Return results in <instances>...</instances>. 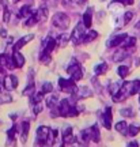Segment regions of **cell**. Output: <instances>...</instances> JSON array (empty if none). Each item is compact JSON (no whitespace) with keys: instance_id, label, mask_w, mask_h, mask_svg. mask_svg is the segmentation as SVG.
Returning <instances> with one entry per match:
<instances>
[{"instance_id":"obj_1","label":"cell","mask_w":140,"mask_h":147,"mask_svg":"<svg viewBox=\"0 0 140 147\" xmlns=\"http://www.w3.org/2000/svg\"><path fill=\"white\" fill-rule=\"evenodd\" d=\"M131 87H132V82H122V86L120 87L118 91L114 95H112L114 102H121V101L127 100L131 95Z\"/></svg>"},{"instance_id":"obj_2","label":"cell","mask_w":140,"mask_h":147,"mask_svg":"<svg viewBox=\"0 0 140 147\" xmlns=\"http://www.w3.org/2000/svg\"><path fill=\"white\" fill-rule=\"evenodd\" d=\"M52 23L53 26L56 29H59V30H65L69 26V16L67 14H64V12H57L53 16Z\"/></svg>"},{"instance_id":"obj_3","label":"cell","mask_w":140,"mask_h":147,"mask_svg":"<svg viewBox=\"0 0 140 147\" xmlns=\"http://www.w3.org/2000/svg\"><path fill=\"white\" fill-rule=\"evenodd\" d=\"M67 72L69 74L71 79H72V80H75V82H76V80H80V79H82V76H83V71H82L80 65H79L75 60H73L72 63L68 65Z\"/></svg>"},{"instance_id":"obj_4","label":"cell","mask_w":140,"mask_h":147,"mask_svg":"<svg viewBox=\"0 0 140 147\" xmlns=\"http://www.w3.org/2000/svg\"><path fill=\"white\" fill-rule=\"evenodd\" d=\"M84 25L83 23H78L76 25V27L73 29V32L72 34H71V40H72V42L76 45V44H80L82 42V40H83V37H84Z\"/></svg>"},{"instance_id":"obj_5","label":"cell","mask_w":140,"mask_h":147,"mask_svg":"<svg viewBox=\"0 0 140 147\" xmlns=\"http://www.w3.org/2000/svg\"><path fill=\"white\" fill-rule=\"evenodd\" d=\"M59 86H60V89L64 91V93H68V94H72L73 91L76 90V84H75V80L72 79H63L60 78L59 79Z\"/></svg>"},{"instance_id":"obj_6","label":"cell","mask_w":140,"mask_h":147,"mask_svg":"<svg viewBox=\"0 0 140 147\" xmlns=\"http://www.w3.org/2000/svg\"><path fill=\"white\" fill-rule=\"evenodd\" d=\"M49 134H50V128L45 125H41L37 129V142L38 144H45L49 139Z\"/></svg>"},{"instance_id":"obj_7","label":"cell","mask_w":140,"mask_h":147,"mask_svg":"<svg viewBox=\"0 0 140 147\" xmlns=\"http://www.w3.org/2000/svg\"><path fill=\"white\" fill-rule=\"evenodd\" d=\"M93 93L88 90V87L86 86H82V87H76V90L72 93V97L75 100H82V98H87V97H91Z\"/></svg>"},{"instance_id":"obj_8","label":"cell","mask_w":140,"mask_h":147,"mask_svg":"<svg viewBox=\"0 0 140 147\" xmlns=\"http://www.w3.org/2000/svg\"><path fill=\"white\" fill-rule=\"evenodd\" d=\"M71 101L69 100H61L60 102H59V113H60V116L61 117H68V115H69V110H71Z\"/></svg>"},{"instance_id":"obj_9","label":"cell","mask_w":140,"mask_h":147,"mask_svg":"<svg viewBox=\"0 0 140 147\" xmlns=\"http://www.w3.org/2000/svg\"><path fill=\"white\" fill-rule=\"evenodd\" d=\"M3 83H4L5 90L16 89V87H18V78H16L15 75H8V76H5V79L3 80Z\"/></svg>"},{"instance_id":"obj_10","label":"cell","mask_w":140,"mask_h":147,"mask_svg":"<svg viewBox=\"0 0 140 147\" xmlns=\"http://www.w3.org/2000/svg\"><path fill=\"white\" fill-rule=\"evenodd\" d=\"M112 120H113V115H112V109L110 108H106L102 115V124L106 129H110L112 128Z\"/></svg>"},{"instance_id":"obj_11","label":"cell","mask_w":140,"mask_h":147,"mask_svg":"<svg viewBox=\"0 0 140 147\" xmlns=\"http://www.w3.org/2000/svg\"><path fill=\"white\" fill-rule=\"evenodd\" d=\"M33 38H34V36H33V34H27V36L22 37L21 40H18V41L15 42V45H14V48H12V51H14V52H15V51H21L22 48L25 47L26 44H29Z\"/></svg>"},{"instance_id":"obj_12","label":"cell","mask_w":140,"mask_h":147,"mask_svg":"<svg viewBox=\"0 0 140 147\" xmlns=\"http://www.w3.org/2000/svg\"><path fill=\"white\" fill-rule=\"evenodd\" d=\"M127 34H118V36H116V37H113L110 41H108V47L109 48H116V47H120L122 42L125 41V38H127Z\"/></svg>"},{"instance_id":"obj_13","label":"cell","mask_w":140,"mask_h":147,"mask_svg":"<svg viewBox=\"0 0 140 147\" xmlns=\"http://www.w3.org/2000/svg\"><path fill=\"white\" fill-rule=\"evenodd\" d=\"M75 140H76V138L73 136L72 128H71V127H67V128L64 129V132H63V142L67 143V144H71V143H73Z\"/></svg>"},{"instance_id":"obj_14","label":"cell","mask_w":140,"mask_h":147,"mask_svg":"<svg viewBox=\"0 0 140 147\" xmlns=\"http://www.w3.org/2000/svg\"><path fill=\"white\" fill-rule=\"evenodd\" d=\"M12 60H14V63H15L16 68H21L23 67V64H25V57H23V55H22L19 51H15V52L12 53Z\"/></svg>"},{"instance_id":"obj_15","label":"cell","mask_w":140,"mask_h":147,"mask_svg":"<svg viewBox=\"0 0 140 147\" xmlns=\"http://www.w3.org/2000/svg\"><path fill=\"white\" fill-rule=\"evenodd\" d=\"M29 131H30V124L27 121H23L21 127V140L22 143L27 142V136H29Z\"/></svg>"},{"instance_id":"obj_16","label":"cell","mask_w":140,"mask_h":147,"mask_svg":"<svg viewBox=\"0 0 140 147\" xmlns=\"http://www.w3.org/2000/svg\"><path fill=\"white\" fill-rule=\"evenodd\" d=\"M69 38H71V36L69 34H67V33H63V34H60V36L56 38V42H57V47H65L68 44V41H69Z\"/></svg>"},{"instance_id":"obj_17","label":"cell","mask_w":140,"mask_h":147,"mask_svg":"<svg viewBox=\"0 0 140 147\" xmlns=\"http://www.w3.org/2000/svg\"><path fill=\"white\" fill-rule=\"evenodd\" d=\"M40 22V18H38V15H37V11L36 12H33L29 18H27L26 21H25V26L26 27H33L34 25H37Z\"/></svg>"},{"instance_id":"obj_18","label":"cell","mask_w":140,"mask_h":147,"mask_svg":"<svg viewBox=\"0 0 140 147\" xmlns=\"http://www.w3.org/2000/svg\"><path fill=\"white\" fill-rule=\"evenodd\" d=\"M57 47V42L55 38H48L46 44H45V47H44V52L46 53H52L55 51V48Z\"/></svg>"},{"instance_id":"obj_19","label":"cell","mask_w":140,"mask_h":147,"mask_svg":"<svg viewBox=\"0 0 140 147\" xmlns=\"http://www.w3.org/2000/svg\"><path fill=\"white\" fill-rule=\"evenodd\" d=\"M83 25L86 29H90L91 25H93V14H91V10H87L83 15Z\"/></svg>"},{"instance_id":"obj_20","label":"cell","mask_w":140,"mask_h":147,"mask_svg":"<svg viewBox=\"0 0 140 147\" xmlns=\"http://www.w3.org/2000/svg\"><path fill=\"white\" fill-rule=\"evenodd\" d=\"M90 131V138L94 143H98L99 142V128L98 125H93L91 128H88Z\"/></svg>"},{"instance_id":"obj_21","label":"cell","mask_w":140,"mask_h":147,"mask_svg":"<svg viewBox=\"0 0 140 147\" xmlns=\"http://www.w3.org/2000/svg\"><path fill=\"white\" fill-rule=\"evenodd\" d=\"M128 124L125 123V121H118L117 124H116V131L117 132H120L121 135H128Z\"/></svg>"},{"instance_id":"obj_22","label":"cell","mask_w":140,"mask_h":147,"mask_svg":"<svg viewBox=\"0 0 140 147\" xmlns=\"http://www.w3.org/2000/svg\"><path fill=\"white\" fill-rule=\"evenodd\" d=\"M127 55H128L127 49H125V48H121V49H118V51L113 55V61H121V60H124V59L127 57Z\"/></svg>"},{"instance_id":"obj_23","label":"cell","mask_w":140,"mask_h":147,"mask_svg":"<svg viewBox=\"0 0 140 147\" xmlns=\"http://www.w3.org/2000/svg\"><path fill=\"white\" fill-rule=\"evenodd\" d=\"M31 14H33V11H31V5L26 4V5H23L21 10H19L18 16H19V18H29Z\"/></svg>"},{"instance_id":"obj_24","label":"cell","mask_w":140,"mask_h":147,"mask_svg":"<svg viewBox=\"0 0 140 147\" xmlns=\"http://www.w3.org/2000/svg\"><path fill=\"white\" fill-rule=\"evenodd\" d=\"M57 101H59V97H57V94H52V95H49L46 98V106L49 108V109H55L57 105Z\"/></svg>"},{"instance_id":"obj_25","label":"cell","mask_w":140,"mask_h":147,"mask_svg":"<svg viewBox=\"0 0 140 147\" xmlns=\"http://www.w3.org/2000/svg\"><path fill=\"white\" fill-rule=\"evenodd\" d=\"M97 37H98V33L95 32V30H90L88 33L84 34L82 42H91V41H94V40H97Z\"/></svg>"},{"instance_id":"obj_26","label":"cell","mask_w":140,"mask_h":147,"mask_svg":"<svg viewBox=\"0 0 140 147\" xmlns=\"http://www.w3.org/2000/svg\"><path fill=\"white\" fill-rule=\"evenodd\" d=\"M117 74H118L120 78L125 79L131 74V69H129V67H127V65H120L118 68H117Z\"/></svg>"},{"instance_id":"obj_27","label":"cell","mask_w":140,"mask_h":147,"mask_svg":"<svg viewBox=\"0 0 140 147\" xmlns=\"http://www.w3.org/2000/svg\"><path fill=\"white\" fill-rule=\"evenodd\" d=\"M94 72H95V75H104V74H106L108 72V64L101 63V64H98V65H95Z\"/></svg>"},{"instance_id":"obj_28","label":"cell","mask_w":140,"mask_h":147,"mask_svg":"<svg viewBox=\"0 0 140 147\" xmlns=\"http://www.w3.org/2000/svg\"><path fill=\"white\" fill-rule=\"evenodd\" d=\"M44 93L42 91H38V93H34V94L31 95V104L33 105H36V104H40V102H42V100H44Z\"/></svg>"},{"instance_id":"obj_29","label":"cell","mask_w":140,"mask_h":147,"mask_svg":"<svg viewBox=\"0 0 140 147\" xmlns=\"http://www.w3.org/2000/svg\"><path fill=\"white\" fill-rule=\"evenodd\" d=\"M136 44V38L135 37H127L125 38V41L122 42V47L125 48V49H129V48H133Z\"/></svg>"},{"instance_id":"obj_30","label":"cell","mask_w":140,"mask_h":147,"mask_svg":"<svg viewBox=\"0 0 140 147\" xmlns=\"http://www.w3.org/2000/svg\"><path fill=\"white\" fill-rule=\"evenodd\" d=\"M139 132H140V125H137V124H131L128 127V135L129 136H136Z\"/></svg>"},{"instance_id":"obj_31","label":"cell","mask_w":140,"mask_h":147,"mask_svg":"<svg viewBox=\"0 0 140 147\" xmlns=\"http://www.w3.org/2000/svg\"><path fill=\"white\" fill-rule=\"evenodd\" d=\"M140 93V80L136 79V80H132V87H131V95H135Z\"/></svg>"},{"instance_id":"obj_32","label":"cell","mask_w":140,"mask_h":147,"mask_svg":"<svg viewBox=\"0 0 140 147\" xmlns=\"http://www.w3.org/2000/svg\"><path fill=\"white\" fill-rule=\"evenodd\" d=\"M36 93V87H34V83H30L26 86V89L23 90V95L26 97H31V95Z\"/></svg>"},{"instance_id":"obj_33","label":"cell","mask_w":140,"mask_h":147,"mask_svg":"<svg viewBox=\"0 0 140 147\" xmlns=\"http://www.w3.org/2000/svg\"><path fill=\"white\" fill-rule=\"evenodd\" d=\"M37 15H38V18H40V21L46 19V18H48V8H45V7L38 8V10H37Z\"/></svg>"},{"instance_id":"obj_34","label":"cell","mask_w":140,"mask_h":147,"mask_svg":"<svg viewBox=\"0 0 140 147\" xmlns=\"http://www.w3.org/2000/svg\"><path fill=\"white\" fill-rule=\"evenodd\" d=\"M52 91H53V84L50 82H45L42 84V93L44 94H50Z\"/></svg>"},{"instance_id":"obj_35","label":"cell","mask_w":140,"mask_h":147,"mask_svg":"<svg viewBox=\"0 0 140 147\" xmlns=\"http://www.w3.org/2000/svg\"><path fill=\"white\" fill-rule=\"evenodd\" d=\"M122 86V83L121 82H117V83H112L110 84V87H109V91H110V94L112 95H114L117 91L120 90V87Z\"/></svg>"},{"instance_id":"obj_36","label":"cell","mask_w":140,"mask_h":147,"mask_svg":"<svg viewBox=\"0 0 140 147\" xmlns=\"http://www.w3.org/2000/svg\"><path fill=\"white\" fill-rule=\"evenodd\" d=\"M40 60H41L42 64H49V63H50V53L42 52L41 56H40Z\"/></svg>"},{"instance_id":"obj_37","label":"cell","mask_w":140,"mask_h":147,"mask_svg":"<svg viewBox=\"0 0 140 147\" xmlns=\"http://www.w3.org/2000/svg\"><path fill=\"white\" fill-rule=\"evenodd\" d=\"M7 135H8V139L14 142V140H15V135H16V125H12V128L8 129V134H7Z\"/></svg>"},{"instance_id":"obj_38","label":"cell","mask_w":140,"mask_h":147,"mask_svg":"<svg viewBox=\"0 0 140 147\" xmlns=\"http://www.w3.org/2000/svg\"><path fill=\"white\" fill-rule=\"evenodd\" d=\"M121 115L124 116V117H133V110L131 109V108H125V109L121 110Z\"/></svg>"},{"instance_id":"obj_39","label":"cell","mask_w":140,"mask_h":147,"mask_svg":"<svg viewBox=\"0 0 140 147\" xmlns=\"http://www.w3.org/2000/svg\"><path fill=\"white\" fill-rule=\"evenodd\" d=\"M132 18H133V12H131V11L125 12V14H124V25H128Z\"/></svg>"},{"instance_id":"obj_40","label":"cell","mask_w":140,"mask_h":147,"mask_svg":"<svg viewBox=\"0 0 140 147\" xmlns=\"http://www.w3.org/2000/svg\"><path fill=\"white\" fill-rule=\"evenodd\" d=\"M41 110H42V102H40V104H36V105H33V112H34V115H38Z\"/></svg>"},{"instance_id":"obj_41","label":"cell","mask_w":140,"mask_h":147,"mask_svg":"<svg viewBox=\"0 0 140 147\" xmlns=\"http://www.w3.org/2000/svg\"><path fill=\"white\" fill-rule=\"evenodd\" d=\"M10 10H8V8H7V7H4V14H3V21L5 22V23H7V22L10 21Z\"/></svg>"},{"instance_id":"obj_42","label":"cell","mask_w":140,"mask_h":147,"mask_svg":"<svg viewBox=\"0 0 140 147\" xmlns=\"http://www.w3.org/2000/svg\"><path fill=\"white\" fill-rule=\"evenodd\" d=\"M71 1L75 3V4H78V5H84L87 3V0H71Z\"/></svg>"},{"instance_id":"obj_43","label":"cell","mask_w":140,"mask_h":147,"mask_svg":"<svg viewBox=\"0 0 140 147\" xmlns=\"http://www.w3.org/2000/svg\"><path fill=\"white\" fill-rule=\"evenodd\" d=\"M0 37H3V38H7V30L5 29H0Z\"/></svg>"},{"instance_id":"obj_44","label":"cell","mask_w":140,"mask_h":147,"mask_svg":"<svg viewBox=\"0 0 140 147\" xmlns=\"http://www.w3.org/2000/svg\"><path fill=\"white\" fill-rule=\"evenodd\" d=\"M127 147H139V143L137 142H131V143H128V146Z\"/></svg>"},{"instance_id":"obj_45","label":"cell","mask_w":140,"mask_h":147,"mask_svg":"<svg viewBox=\"0 0 140 147\" xmlns=\"http://www.w3.org/2000/svg\"><path fill=\"white\" fill-rule=\"evenodd\" d=\"M124 4H125V5H131V4H133V0H124Z\"/></svg>"},{"instance_id":"obj_46","label":"cell","mask_w":140,"mask_h":147,"mask_svg":"<svg viewBox=\"0 0 140 147\" xmlns=\"http://www.w3.org/2000/svg\"><path fill=\"white\" fill-rule=\"evenodd\" d=\"M3 89H4V83L0 80V93H3Z\"/></svg>"},{"instance_id":"obj_47","label":"cell","mask_w":140,"mask_h":147,"mask_svg":"<svg viewBox=\"0 0 140 147\" xmlns=\"http://www.w3.org/2000/svg\"><path fill=\"white\" fill-rule=\"evenodd\" d=\"M136 29H139V30H140V21L136 23Z\"/></svg>"},{"instance_id":"obj_48","label":"cell","mask_w":140,"mask_h":147,"mask_svg":"<svg viewBox=\"0 0 140 147\" xmlns=\"http://www.w3.org/2000/svg\"><path fill=\"white\" fill-rule=\"evenodd\" d=\"M14 1H19V0H14Z\"/></svg>"},{"instance_id":"obj_49","label":"cell","mask_w":140,"mask_h":147,"mask_svg":"<svg viewBox=\"0 0 140 147\" xmlns=\"http://www.w3.org/2000/svg\"><path fill=\"white\" fill-rule=\"evenodd\" d=\"M101 1H104V0H101Z\"/></svg>"},{"instance_id":"obj_50","label":"cell","mask_w":140,"mask_h":147,"mask_svg":"<svg viewBox=\"0 0 140 147\" xmlns=\"http://www.w3.org/2000/svg\"><path fill=\"white\" fill-rule=\"evenodd\" d=\"M139 101H140V98H139Z\"/></svg>"}]
</instances>
